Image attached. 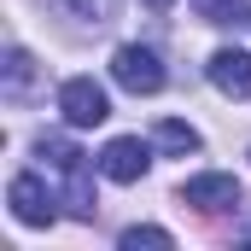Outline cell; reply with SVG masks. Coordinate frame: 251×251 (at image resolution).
<instances>
[{"label": "cell", "mask_w": 251, "mask_h": 251, "mask_svg": "<svg viewBox=\"0 0 251 251\" xmlns=\"http://www.w3.org/2000/svg\"><path fill=\"white\" fill-rule=\"evenodd\" d=\"M35 158L64 181V204H70V216L94 222L100 199H94V176H88V152H82L76 140H64V134H41V140H35Z\"/></svg>", "instance_id": "6da1fadb"}, {"label": "cell", "mask_w": 251, "mask_h": 251, "mask_svg": "<svg viewBox=\"0 0 251 251\" xmlns=\"http://www.w3.org/2000/svg\"><path fill=\"white\" fill-rule=\"evenodd\" d=\"M59 111H64L70 128H100L111 117V100H105V88H100L94 76H70L59 88Z\"/></svg>", "instance_id": "7a4b0ae2"}, {"label": "cell", "mask_w": 251, "mask_h": 251, "mask_svg": "<svg viewBox=\"0 0 251 251\" xmlns=\"http://www.w3.org/2000/svg\"><path fill=\"white\" fill-rule=\"evenodd\" d=\"M111 76H117V88H128V94H158V88H164L158 53H152V47H134V41L111 53Z\"/></svg>", "instance_id": "3957f363"}, {"label": "cell", "mask_w": 251, "mask_h": 251, "mask_svg": "<svg viewBox=\"0 0 251 251\" xmlns=\"http://www.w3.org/2000/svg\"><path fill=\"white\" fill-rule=\"evenodd\" d=\"M6 204H12V216H18L24 228H53V222H59V210H53V193L41 187L35 176H12Z\"/></svg>", "instance_id": "277c9868"}, {"label": "cell", "mask_w": 251, "mask_h": 251, "mask_svg": "<svg viewBox=\"0 0 251 251\" xmlns=\"http://www.w3.org/2000/svg\"><path fill=\"white\" fill-rule=\"evenodd\" d=\"M100 170H105V181H140L146 170H152V146L140 140V134H117L105 152H100Z\"/></svg>", "instance_id": "5b68a950"}, {"label": "cell", "mask_w": 251, "mask_h": 251, "mask_svg": "<svg viewBox=\"0 0 251 251\" xmlns=\"http://www.w3.org/2000/svg\"><path fill=\"white\" fill-rule=\"evenodd\" d=\"M181 204H193V210H234V204H240V181L222 176V170L187 176V181H181Z\"/></svg>", "instance_id": "8992f818"}, {"label": "cell", "mask_w": 251, "mask_h": 251, "mask_svg": "<svg viewBox=\"0 0 251 251\" xmlns=\"http://www.w3.org/2000/svg\"><path fill=\"white\" fill-rule=\"evenodd\" d=\"M204 76H210L228 100H251V53H240V47H216L210 64H204Z\"/></svg>", "instance_id": "52a82bcc"}, {"label": "cell", "mask_w": 251, "mask_h": 251, "mask_svg": "<svg viewBox=\"0 0 251 251\" xmlns=\"http://www.w3.org/2000/svg\"><path fill=\"white\" fill-rule=\"evenodd\" d=\"M53 12L76 18V24H111L117 18V0H47Z\"/></svg>", "instance_id": "ba28073f"}, {"label": "cell", "mask_w": 251, "mask_h": 251, "mask_svg": "<svg viewBox=\"0 0 251 251\" xmlns=\"http://www.w3.org/2000/svg\"><path fill=\"white\" fill-rule=\"evenodd\" d=\"M158 146H164V152H199L204 140H199V128H193V123L164 117V123H158Z\"/></svg>", "instance_id": "9c48e42d"}, {"label": "cell", "mask_w": 251, "mask_h": 251, "mask_svg": "<svg viewBox=\"0 0 251 251\" xmlns=\"http://www.w3.org/2000/svg\"><path fill=\"white\" fill-rule=\"evenodd\" d=\"M204 18L216 29H246L251 24V0H204Z\"/></svg>", "instance_id": "30bf717a"}, {"label": "cell", "mask_w": 251, "mask_h": 251, "mask_svg": "<svg viewBox=\"0 0 251 251\" xmlns=\"http://www.w3.org/2000/svg\"><path fill=\"white\" fill-rule=\"evenodd\" d=\"M117 246H123V251H140V246H146V251H170L176 234H170V228H123Z\"/></svg>", "instance_id": "8fae6325"}, {"label": "cell", "mask_w": 251, "mask_h": 251, "mask_svg": "<svg viewBox=\"0 0 251 251\" xmlns=\"http://www.w3.org/2000/svg\"><path fill=\"white\" fill-rule=\"evenodd\" d=\"M29 76H35V59H29L24 47H12V53H6V94L18 100V94L29 88Z\"/></svg>", "instance_id": "7c38bea8"}, {"label": "cell", "mask_w": 251, "mask_h": 251, "mask_svg": "<svg viewBox=\"0 0 251 251\" xmlns=\"http://www.w3.org/2000/svg\"><path fill=\"white\" fill-rule=\"evenodd\" d=\"M146 6H152V12H164V6H176V0H146Z\"/></svg>", "instance_id": "4fadbf2b"}]
</instances>
